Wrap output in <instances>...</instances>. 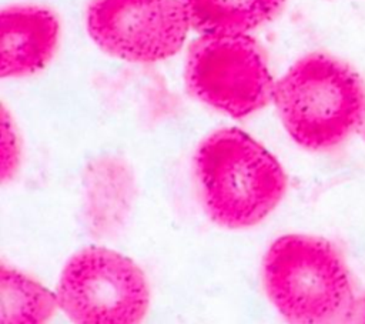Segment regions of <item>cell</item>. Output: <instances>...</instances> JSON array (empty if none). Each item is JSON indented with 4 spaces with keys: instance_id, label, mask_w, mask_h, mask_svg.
<instances>
[{
    "instance_id": "6da1fadb",
    "label": "cell",
    "mask_w": 365,
    "mask_h": 324,
    "mask_svg": "<svg viewBox=\"0 0 365 324\" xmlns=\"http://www.w3.org/2000/svg\"><path fill=\"white\" fill-rule=\"evenodd\" d=\"M194 167L208 216L225 228L258 224L285 194L287 176L279 161L235 127L220 128L202 140Z\"/></svg>"
},
{
    "instance_id": "7a4b0ae2",
    "label": "cell",
    "mask_w": 365,
    "mask_h": 324,
    "mask_svg": "<svg viewBox=\"0 0 365 324\" xmlns=\"http://www.w3.org/2000/svg\"><path fill=\"white\" fill-rule=\"evenodd\" d=\"M272 100L291 138L304 148L329 150L365 123V86L345 63L312 53L275 83Z\"/></svg>"
},
{
    "instance_id": "3957f363",
    "label": "cell",
    "mask_w": 365,
    "mask_h": 324,
    "mask_svg": "<svg viewBox=\"0 0 365 324\" xmlns=\"http://www.w3.org/2000/svg\"><path fill=\"white\" fill-rule=\"evenodd\" d=\"M265 291L289 323L349 321L355 303L349 268L328 240L305 234L277 238L262 264Z\"/></svg>"
},
{
    "instance_id": "277c9868",
    "label": "cell",
    "mask_w": 365,
    "mask_h": 324,
    "mask_svg": "<svg viewBox=\"0 0 365 324\" xmlns=\"http://www.w3.org/2000/svg\"><path fill=\"white\" fill-rule=\"evenodd\" d=\"M185 83L202 103L234 118L265 107L274 80L265 53L248 34H202L188 50Z\"/></svg>"
},
{
    "instance_id": "5b68a950",
    "label": "cell",
    "mask_w": 365,
    "mask_h": 324,
    "mask_svg": "<svg viewBox=\"0 0 365 324\" xmlns=\"http://www.w3.org/2000/svg\"><path fill=\"white\" fill-rule=\"evenodd\" d=\"M57 300L74 323L134 324L148 310L150 290L134 261L103 247H88L64 265Z\"/></svg>"
},
{
    "instance_id": "8992f818",
    "label": "cell",
    "mask_w": 365,
    "mask_h": 324,
    "mask_svg": "<svg viewBox=\"0 0 365 324\" xmlns=\"http://www.w3.org/2000/svg\"><path fill=\"white\" fill-rule=\"evenodd\" d=\"M86 24L101 50L134 63L174 56L191 27L182 0H93Z\"/></svg>"
},
{
    "instance_id": "52a82bcc",
    "label": "cell",
    "mask_w": 365,
    "mask_h": 324,
    "mask_svg": "<svg viewBox=\"0 0 365 324\" xmlns=\"http://www.w3.org/2000/svg\"><path fill=\"white\" fill-rule=\"evenodd\" d=\"M60 26L40 6H13L0 16V76L21 77L41 70L53 57Z\"/></svg>"
},
{
    "instance_id": "ba28073f",
    "label": "cell",
    "mask_w": 365,
    "mask_h": 324,
    "mask_svg": "<svg viewBox=\"0 0 365 324\" xmlns=\"http://www.w3.org/2000/svg\"><path fill=\"white\" fill-rule=\"evenodd\" d=\"M285 0H182L201 34H248L274 19Z\"/></svg>"
},
{
    "instance_id": "9c48e42d",
    "label": "cell",
    "mask_w": 365,
    "mask_h": 324,
    "mask_svg": "<svg viewBox=\"0 0 365 324\" xmlns=\"http://www.w3.org/2000/svg\"><path fill=\"white\" fill-rule=\"evenodd\" d=\"M88 181V216L103 217L101 233L107 234L118 227L127 216L134 183L128 167L117 160H104L90 168Z\"/></svg>"
},
{
    "instance_id": "30bf717a",
    "label": "cell",
    "mask_w": 365,
    "mask_h": 324,
    "mask_svg": "<svg viewBox=\"0 0 365 324\" xmlns=\"http://www.w3.org/2000/svg\"><path fill=\"white\" fill-rule=\"evenodd\" d=\"M58 305L57 295L29 275L1 264L0 321L3 324H40Z\"/></svg>"
},
{
    "instance_id": "8fae6325",
    "label": "cell",
    "mask_w": 365,
    "mask_h": 324,
    "mask_svg": "<svg viewBox=\"0 0 365 324\" xmlns=\"http://www.w3.org/2000/svg\"><path fill=\"white\" fill-rule=\"evenodd\" d=\"M1 123V178L7 180L10 176H13L19 163V143L16 133L13 130V124L9 123L6 110H3Z\"/></svg>"
},
{
    "instance_id": "7c38bea8",
    "label": "cell",
    "mask_w": 365,
    "mask_h": 324,
    "mask_svg": "<svg viewBox=\"0 0 365 324\" xmlns=\"http://www.w3.org/2000/svg\"><path fill=\"white\" fill-rule=\"evenodd\" d=\"M349 321L365 323V293L361 297L355 298V303L349 315Z\"/></svg>"
}]
</instances>
